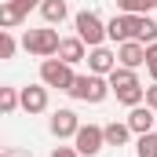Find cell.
Segmentation results:
<instances>
[{
    "label": "cell",
    "instance_id": "6da1fadb",
    "mask_svg": "<svg viewBox=\"0 0 157 157\" xmlns=\"http://www.w3.org/2000/svg\"><path fill=\"white\" fill-rule=\"evenodd\" d=\"M66 95L77 99V102H91V106H99V102L110 95V84H106V77H99V73H77L73 84L66 88Z\"/></svg>",
    "mask_w": 157,
    "mask_h": 157
},
{
    "label": "cell",
    "instance_id": "7a4b0ae2",
    "mask_svg": "<svg viewBox=\"0 0 157 157\" xmlns=\"http://www.w3.org/2000/svg\"><path fill=\"white\" fill-rule=\"evenodd\" d=\"M59 29H51V26H40V29H26L22 33V48L29 51V55H37V59H51L55 51H59Z\"/></svg>",
    "mask_w": 157,
    "mask_h": 157
},
{
    "label": "cell",
    "instance_id": "3957f363",
    "mask_svg": "<svg viewBox=\"0 0 157 157\" xmlns=\"http://www.w3.org/2000/svg\"><path fill=\"white\" fill-rule=\"evenodd\" d=\"M73 29H77V37L84 40V48H99L102 40H106V22L95 15V11H77L73 15Z\"/></svg>",
    "mask_w": 157,
    "mask_h": 157
},
{
    "label": "cell",
    "instance_id": "277c9868",
    "mask_svg": "<svg viewBox=\"0 0 157 157\" xmlns=\"http://www.w3.org/2000/svg\"><path fill=\"white\" fill-rule=\"evenodd\" d=\"M73 66L70 62H62V59H44L40 62V84L44 88H59V91H66L70 84H73Z\"/></svg>",
    "mask_w": 157,
    "mask_h": 157
},
{
    "label": "cell",
    "instance_id": "5b68a950",
    "mask_svg": "<svg viewBox=\"0 0 157 157\" xmlns=\"http://www.w3.org/2000/svg\"><path fill=\"white\" fill-rule=\"evenodd\" d=\"M102 146H106V143H102V128H99V124H80L77 132H73V150H77L80 157H95Z\"/></svg>",
    "mask_w": 157,
    "mask_h": 157
},
{
    "label": "cell",
    "instance_id": "8992f818",
    "mask_svg": "<svg viewBox=\"0 0 157 157\" xmlns=\"http://www.w3.org/2000/svg\"><path fill=\"white\" fill-rule=\"evenodd\" d=\"M18 110H26V113H44V110H48V88H44V84H26V88H18Z\"/></svg>",
    "mask_w": 157,
    "mask_h": 157
},
{
    "label": "cell",
    "instance_id": "52a82bcc",
    "mask_svg": "<svg viewBox=\"0 0 157 157\" xmlns=\"http://www.w3.org/2000/svg\"><path fill=\"white\" fill-rule=\"evenodd\" d=\"M128 132L132 135H146V132H154V124H157V113L146 106V102H139V106H132L128 110Z\"/></svg>",
    "mask_w": 157,
    "mask_h": 157
},
{
    "label": "cell",
    "instance_id": "ba28073f",
    "mask_svg": "<svg viewBox=\"0 0 157 157\" xmlns=\"http://www.w3.org/2000/svg\"><path fill=\"white\" fill-rule=\"evenodd\" d=\"M48 128H51L55 139H73V132L80 128V117L73 113V110H55L51 121H48Z\"/></svg>",
    "mask_w": 157,
    "mask_h": 157
},
{
    "label": "cell",
    "instance_id": "9c48e42d",
    "mask_svg": "<svg viewBox=\"0 0 157 157\" xmlns=\"http://www.w3.org/2000/svg\"><path fill=\"white\" fill-rule=\"evenodd\" d=\"M84 59H88V73H99V77H106V73H110V70L117 66V51H110L106 44L91 48V51H88Z\"/></svg>",
    "mask_w": 157,
    "mask_h": 157
},
{
    "label": "cell",
    "instance_id": "30bf717a",
    "mask_svg": "<svg viewBox=\"0 0 157 157\" xmlns=\"http://www.w3.org/2000/svg\"><path fill=\"white\" fill-rule=\"evenodd\" d=\"M117 66H128V70L146 66V44H139V40H124V44H117Z\"/></svg>",
    "mask_w": 157,
    "mask_h": 157
},
{
    "label": "cell",
    "instance_id": "8fae6325",
    "mask_svg": "<svg viewBox=\"0 0 157 157\" xmlns=\"http://www.w3.org/2000/svg\"><path fill=\"white\" fill-rule=\"evenodd\" d=\"M106 37L117 40V44H124V40H135V15H113L110 22H106Z\"/></svg>",
    "mask_w": 157,
    "mask_h": 157
},
{
    "label": "cell",
    "instance_id": "7c38bea8",
    "mask_svg": "<svg viewBox=\"0 0 157 157\" xmlns=\"http://www.w3.org/2000/svg\"><path fill=\"white\" fill-rule=\"evenodd\" d=\"M62 62H70V66H77V62H84V55H88V48H84V40L80 37H62L59 40V51H55Z\"/></svg>",
    "mask_w": 157,
    "mask_h": 157
},
{
    "label": "cell",
    "instance_id": "4fadbf2b",
    "mask_svg": "<svg viewBox=\"0 0 157 157\" xmlns=\"http://www.w3.org/2000/svg\"><path fill=\"white\" fill-rule=\"evenodd\" d=\"M40 15L48 26H59V22H66L70 7H66V0H40Z\"/></svg>",
    "mask_w": 157,
    "mask_h": 157
},
{
    "label": "cell",
    "instance_id": "5bb4252c",
    "mask_svg": "<svg viewBox=\"0 0 157 157\" xmlns=\"http://www.w3.org/2000/svg\"><path fill=\"white\" fill-rule=\"evenodd\" d=\"M132 139V132H128V124H121V121H110L106 128H102V143L106 146H124Z\"/></svg>",
    "mask_w": 157,
    "mask_h": 157
},
{
    "label": "cell",
    "instance_id": "9a60e30c",
    "mask_svg": "<svg viewBox=\"0 0 157 157\" xmlns=\"http://www.w3.org/2000/svg\"><path fill=\"white\" fill-rule=\"evenodd\" d=\"M106 84H110V91H117V88H128V84H139V77H135V70H128V66H113V70L106 73Z\"/></svg>",
    "mask_w": 157,
    "mask_h": 157
},
{
    "label": "cell",
    "instance_id": "2e32d148",
    "mask_svg": "<svg viewBox=\"0 0 157 157\" xmlns=\"http://www.w3.org/2000/svg\"><path fill=\"white\" fill-rule=\"evenodd\" d=\"M135 40L139 44H154L157 40V22L150 15H135Z\"/></svg>",
    "mask_w": 157,
    "mask_h": 157
},
{
    "label": "cell",
    "instance_id": "e0dca14e",
    "mask_svg": "<svg viewBox=\"0 0 157 157\" xmlns=\"http://www.w3.org/2000/svg\"><path fill=\"white\" fill-rule=\"evenodd\" d=\"M22 22H26V15H22L11 0H4V4H0V29H18Z\"/></svg>",
    "mask_w": 157,
    "mask_h": 157
},
{
    "label": "cell",
    "instance_id": "ac0fdd59",
    "mask_svg": "<svg viewBox=\"0 0 157 157\" xmlns=\"http://www.w3.org/2000/svg\"><path fill=\"white\" fill-rule=\"evenodd\" d=\"M113 95H117V102H124V106L132 110V106H139V102H143V84H128V88H117Z\"/></svg>",
    "mask_w": 157,
    "mask_h": 157
},
{
    "label": "cell",
    "instance_id": "d6986e66",
    "mask_svg": "<svg viewBox=\"0 0 157 157\" xmlns=\"http://www.w3.org/2000/svg\"><path fill=\"white\" fill-rule=\"evenodd\" d=\"M117 11L121 15H150L154 4L150 0H117Z\"/></svg>",
    "mask_w": 157,
    "mask_h": 157
},
{
    "label": "cell",
    "instance_id": "ffe728a7",
    "mask_svg": "<svg viewBox=\"0 0 157 157\" xmlns=\"http://www.w3.org/2000/svg\"><path fill=\"white\" fill-rule=\"evenodd\" d=\"M18 110V88L0 84V113H15Z\"/></svg>",
    "mask_w": 157,
    "mask_h": 157
},
{
    "label": "cell",
    "instance_id": "44dd1931",
    "mask_svg": "<svg viewBox=\"0 0 157 157\" xmlns=\"http://www.w3.org/2000/svg\"><path fill=\"white\" fill-rule=\"evenodd\" d=\"M135 157H157V132L139 135V143H135Z\"/></svg>",
    "mask_w": 157,
    "mask_h": 157
},
{
    "label": "cell",
    "instance_id": "7402d4cb",
    "mask_svg": "<svg viewBox=\"0 0 157 157\" xmlns=\"http://www.w3.org/2000/svg\"><path fill=\"white\" fill-rule=\"evenodd\" d=\"M15 51H18V44H15V37H11V29H0V62L15 59Z\"/></svg>",
    "mask_w": 157,
    "mask_h": 157
},
{
    "label": "cell",
    "instance_id": "603a6c76",
    "mask_svg": "<svg viewBox=\"0 0 157 157\" xmlns=\"http://www.w3.org/2000/svg\"><path fill=\"white\" fill-rule=\"evenodd\" d=\"M143 102H146V106H150V110L157 113V80L150 84V88H143Z\"/></svg>",
    "mask_w": 157,
    "mask_h": 157
},
{
    "label": "cell",
    "instance_id": "cb8c5ba5",
    "mask_svg": "<svg viewBox=\"0 0 157 157\" xmlns=\"http://www.w3.org/2000/svg\"><path fill=\"white\" fill-rule=\"evenodd\" d=\"M11 4H15V7H18L22 15H29L33 7H40V0H11Z\"/></svg>",
    "mask_w": 157,
    "mask_h": 157
},
{
    "label": "cell",
    "instance_id": "d4e9b609",
    "mask_svg": "<svg viewBox=\"0 0 157 157\" xmlns=\"http://www.w3.org/2000/svg\"><path fill=\"white\" fill-rule=\"evenodd\" d=\"M51 157H80V154L73 150V146H55V150H51Z\"/></svg>",
    "mask_w": 157,
    "mask_h": 157
},
{
    "label": "cell",
    "instance_id": "484cf974",
    "mask_svg": "<svg viewBox=\"0 0 157 157\" xmlns=\"http://www.w3.org/2000/svg\"><path fill=\"white\" fill-rule=\"evenodd\" d=\"M150 62H157V40L146 44V66H150Z\"/></svg>",
    "mask_w": 157,
    "mask_h": 157
},
{
    "label": "cell",
    "instance_id": "4316f807",
    "mask_svg": "<svg viewBox=\"0 0 157 157\" xmlns=\"http://www.w3.org/2000/svg\"><path fill=\"white\" fill-rule=\"evenodd\" d=\"M146 70H150V77L157 80V62H150V66H146Z\"/></svg>",
    "mask_w": 157,
    "mask_h": 157
},
{
    "label": "cell",
    "instance_id": "83f0119b",
    "mask_svg": "<svg viewBox=\"0 0 157 157\" xmlns=\"http://www.w3.org/2000/svg\"><path fill=\"white\" fill-rule=\"evenodd\" d=\"M150 4H154V7H157V0H150Z\"/></svg>",
    "mask_w": 157,
    "mask_h": 157
},
{
    "label": "cell",
    "instance_id": "f1b7e54d",
    "mask_svg": "<svg viewBox=\"0 0 157 157\" xmlns=\"http://www.w3.org/2000/svg\"><path fill=\"white\" fill-rule=\"evenodd\" d=\"M0 154H4V146H0Z\"/></svg>",
    "mask_w": 157,
    "mask_h": 157
}]
</instances>
